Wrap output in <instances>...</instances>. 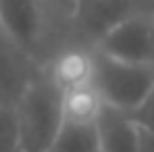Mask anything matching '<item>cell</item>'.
<instances>
[{"instance_id": "obj_9", "label": "cell", "mask_w": 154, "mask_h": 152, "mask_svg": "<svg viewBox=\"0 0 154 152\" xmlns=\"http://www.w3.org/2000/svg\"><path fill=\"white\" fill-rule=\"evenodd\" d=\"M105 103L96 92L94 85L76 87V90L63 92V110H65V121L74 123H89L96 125Z\"/></svg>"}, {"instance_id": "obj_10", "label": "cell", "mask_w": 154, "mask_h": 152, "mask_svg": "<svg viewBox=\"0 0 154 152\" xmlns=\"http://www.w3.org/2000/svg\"><path fill=\"white\" fill-rule=\"evenodd\" d=\"M47 152H100L96 125L65 121Z\"/></svg>"}, {"instance_id": "obj_7", "label": "cell", "mask_w": 154, "mask_h": 152, "mask_svg": "<svg viewBox=\"0 0 154 152\" xmlns=\"http://www.w3.org/2000/svg\"><path fill=\"white\" fill-rule=\"evenodd\" d=\"M94 49L87 51L83 47H65L45 65L47 76L60 87V92L94 85Z\"/></svg>"}, {"instance_id": "obj_13", "label": "cell", "mask_w": 154, "mask_h": 152, "mask_svg": "<svg viewBox=\"0 0 154 152\" xmlns=\"http://www.w3.org/2000/svg\"><path fill=\"white\" fill-rule=\"evenodd\" d=\"M141 152H154V134L152 132H143L141 134Z\"/></svg>"}, {"instance_id": "obj_5", "label": "cell", "mask_w": 154, "mask_h": 152, "mask_svg": "<svg viewBox=\"0 0 154 152\" xmlns=\"http://www.w3.org/2000/svg\"><path fill=\"white\" fill-rule=\"evenodd\" d=\"M0 29L9 34L34 58L47 36L45 0H0Z\"/></svg>"}, {"instance_id": "obj_4", "label": "cell", "mask_w": 154, "mask_h": 152, "mask_svg": "<svg viewBox=\"0 0 154 152\" xmlns=\"http://www.w3.org/2000/svg\"><path fill=\"white\" fill-rule=\"evenodd\" d=\"M94 49L119 60L154 65V11L136 14L123 20L119 27L105 34Z\"/></svg>"}, {"instance_id": "obj_1", "label": "cell", "mask_w": 154, "mask_h": 152, "mask_svg": "<svg viewBox=\"0 0 154 152\" xmlns=\"http://www.w3.org/2000/svg\"><path fill=\"white\" fill-rule=\"evenodd\" d=\"M16 114L20 123L23 152L49 150L65 123V110L60 87L47 76L45 67L16 103Z\"/></svg>"}, {"instance_id": "obj_3", "label": "cell", "mask_w": 154, "mask_h": 152, "mask_svg": "<svg viewBox=\"0 0 154 152\" xmlns=\"http://www.w3.org/2000/svg\"><path fill=\"white\" fill-rule=\"evenodd\" d=\"M154 0H72V25L85 40L96 45L105 34L136 14L154 11Z\"/></svg>"}, {"instance_id": "obj_6", "label": "cell", "mask_w": 154, "mask_h": 152, "mask_svg": "<svg viewBox=\"0 0 154 152\" xmlns=\"http://www.w3.org/2000/svg\"><path fill=\"white\" fill-rule=\"evenodd\" d=\"M42 67L45 65H40L38 58L0 29V103L16 107Z\"/></svg>"}, {"instance_id": "obj_2", "label": "cell", "mask_w": 154, "mask_h": 152, "mask_svg": "<svg viewBox=\"0 0 154 152\" xmlns=\"http://www.w3.org/2000/svg\"><path fill=\"white\" fill-rule=\"evenodd\" d=\"M94 87L105 105L134 112L154 92V65H136L94 49Z\"/></svg>"}, {"instance_id": "obj_12", "label": "cell", "mask_w": 154, "mask_h": 152, "mask_svg": "<svg viewBox=\"0 0 154 152\" xmlns=\"http://www.w3.org/2000/svg\"><path fill=\"white\" fill-rule=\"evenodd\" d=\"M130 114H132V119L136 121V125H139L143 132H152L154 134V92Z\"/></svg>"}, {"instance_id": "obj_11", "label": "cell", "mask_w": 154, "mask_h": 152, "mask_svg": "<svg viewBox=\"0 0 154 152\" xmlns=\"http://www.w3.org/2000/svg\"><path fill=\"white\" fill-rule=\"evenodd\" d=\"M0 152H23L20 123L14 105L0 103Z\"/></svg>"}, {"instance_id": "obj_8", "label": "cell", "mask_w": 154, "mask_h": 152, "mask_svg": "<svg viewBox=\"0 0 154 152\" xmlns=\"http://www.w3.org/2000/svg\"><path fill=\"white\" fill-rule=\"evenodd\" d=\"M100 152H141V128L130 112L105 105L96 121Z\"/></svg>"}]
</instances>
